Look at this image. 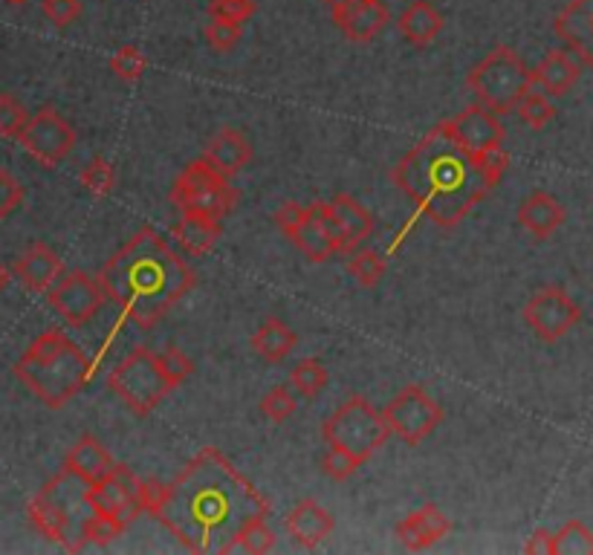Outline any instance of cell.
I'll list each match as a JSON object with an SVG mask.
<instances>
[{
  "label": "cell",
  "mask_w": 593,
  "mask_h": 555,
  "mask_svg": "<svg viewBox=\"0 0 593 555\" xmlns=\"http://www.w3.org/2000/svg\"><path fill=\"white\" fill-rule=\"evenodd\" d=\"M296 333L284 324L282 319H266L259 330H255V336H252V351L259 353L261 359L273 362H284L289 353L296 351Z\"/></svg>",
  "instance_id": "cell-27"
},
{
  "label": "cell",
  "mask_w": 593,
  "mask_h": 555,
  "mask_svg": "<svg viewBox=\"0 0 593 555\" xmlns=\"http://www.w3.org/2000/svg\"><path fill=\"white\" fill-rule=\"evenodd\" d=\"M293 411H296V397H293L289 385H278V388L266 391V397L261 399V414H264L270 423H287Z\"/></svg>",
  "instance_id": "cell-37"
},
{
  "label": "cell",
  "mask_w": 593,
  "mask_h": 555,
  "mask_svg": "<svg viewBox=\"0 0 593 555\" xmlns=\"http://www.w3.org/2000/svg\"><path fill=\"white\" fill-rule=\"evenodd\" d=\"M255 9H259L255 0H211L209 18L232 21V24H246L255 15Z\"/></svg>",
  "instance_id": "cell-42"
},
{
  "label": "cell",
  "mask_w": 593,
  "mask_h": 555,
  "mask_svg": "<svg viewBox=\"0 0 593 555\" xmlns=\"http://www.w3.org/2000/svg\"><path fill=\"white\" fill-rule=\"evenodd\" d=\"M446 131L452 133L454 142L463 151H469L475 159H484L495 151H504V140L507 131L501 125L498 113H492L484 104H472V108L461 110L458 116L446 119Z\"/></svg>",
  "instance_id": "cell-15"
},
{
  "label": "cell",
  "mask_w": 593,
  "mask_h": 555,
  "mask_svg": "<svg viewBox=\"0 0 593 555\" xmlns=\"http://www.w3.org/2000/svg\"><path fill=\"white\" fill-rule=\"evenodd\" d=\"M204 159L220 171L223 177H238V174L252 163V142L246 140V133L238 127H220L209 142H206Z\"/></svg>",
  "instance_id": "cell-19"
},
{
  "label": "cell",
  "mask_w": 593,
  "mask_h": 555,
  "mask_svg": "<svg viewBox=\"0 0 593 555\" xmlns=\"http://www.w3.org/2000/svg\"><path fill=\"white\" fill-rule=\"evenodd\" d=\"M383 417L391 434H397L406 446H420L422 440L443 423V408L429 397L422 385H406L383 408Z\"/></svg>",
  "instance_id": "cell-10"
},
{
  "label": "cell",
  "mask_w": 593,
  "mask_h": 555,
  "mask_svg": "<svg viewBox=\"0 0 593 555\" xmlns=\"http://www.w3.org/2000/svg\"><path fill=\"white\" fill-rule=\"evenodd\" d=\"M553 32L593 70V0H570L556 15Z\"/></svg>",
  "instance_id": "cell-17"
},
{
  "label": "cell",
  "mask_w": 593,
  "mask_h": 555,
  "mask_svg": "<svg viewBox=\"0 0 593 555\" xmlns=\"http://www.w3.org/2000/svg\"><path fill=\"white\" fill-rule=\"evenodd\" d=\"M388 9L380 3V0H360L356 7L348 9L336 26L342 30V35L353 44H367V41H374L380 32L388 26Z\"/></svg>",
  "instance_id": "cell-24"
},
{
  "label": "cell",
  "mask_w": 593,
  "mask_h": 555,
  "mask_svg": "<svg viewBox=\"0 0 593 555\" xmlns=\"http://www.w3.org/2000/svg\"><path fill=\"white\" fill-rule=\"evenodd\" d=\"M391 182L435 226L452 232L501 180L492 177L481 159L463 151L440 122L391 168Z\"/></svg>",
  "instance_id": "cell-2"
},
{
  "label": "cell",
  "mask_w": 593,
  "mask_h": 555,
  "mask_svg": "<svg viewBox=\"0 0 593 555\" xmlns=\"http://www.w3.org/2000/svg\"><path fill=\"white\" fill-rule=\"evenodd\" d=\"M275 547V532L266 526V521H255L252 526L243 530V535L238 539V547L234 553H246V555H264Z\"/></svg>",
  "instance_id": "cell-40"
},
{
  "label": "cell",
  "mask_w": 593,
  "mask_h": 555,
  "mask_svg": "<svg viewBox=\"0 0 593 555\" xmlns=\"http://www.w3.org/2000/svg\"><path fill=\"white\" fill-rule=\"evenodd\" d=\"M145 67H149V58L142 55V49L131 47V44L119 49V53L110 58V70L117 73L122 81H136L142 73H145Z\"/></svg>",
  "instance_id": "cell-41"
},
{
  "label": "cell",
  "mask_w": 593,
  "mask_h": 555,
  "mask_svg": "<svg viewBox=\"0 0 593 555\" xmlns=\"http://www.w3.org/2000/svg\"><path fill=\"white\" fill-rule=\"evenodd\" d=\"M330 206H333L336 218H339L344 235H348L351 252L356 249L362 241L374 235V218H371V212H367L360 200H353L351 195H336L333 200H330Z\"/></svg>",
  "instance_id": "cell-28"
},
{
  "label": "cell",
  "mask_w": 593,
  "mask_h": 555,
  "mask_svg": "<svg viewBox=\"0 0 593 555\" xmlns=\"http://www.w3.org/2000/svg\"><path fill=\"white\" fill-rule=\"evenodd\" d=\"M172 206L180 214L223 220L238 206V188L229 182V177L215 171L206 159H195L174 180Z\"/></svg>",
  "instance_id": "cell-9"
},
{
  "label": "cell",
  "mask_w": 593,
  "mask_h": 555,
  "mask_svg": "<svg viewBox=\"0 0 593 555\" xmlns=\"http://www.w3.org/2000/svg\"><path fill=\"white\" fill-rule=\"evenodd\" d=\"M310 218H312V223H316V226H319L321 232L336 243L339 255H348V252H351V246H348V235H344L342 223H339V218H336L333 206L316 200V203L310 206Z\"/></svg>",
  "instance_id": "cell-36"
},
{
  "label": "cell",
  "mask_w": 593,
  "mask_h": 555,
  "mask_svg": "<svg viewBox=\"0 0 593 555\" xmlns=\"http://www.w3.org/2000/svg\"><path fill=\"white\" fill-rule=\"evenodd\" d=\"M30 113L12 93H0V136L3 140H21Z\"/></svg>",
  "instance_id": "cell-35"
},
{
  "label": "cell",
  "mask_w": 593,
  "mask_h": 555,
  "mask_svg": "<svg viewBox=\"0 0 593 555\" xmlns=\"http://www.w3.org/2000/svg\"><path fill=\"white\" fill-rule=\"evenodd\" d=\"M527 328L541 338V342L553 344L559 338H564L570 330L576 328L582 321V307L576 304V298L570 296L564 287H541L536 296H530V301L524 304L521 310Z\"/></svg>",
  "instance_id": "cell-12"
},
{
  "label": "cell",
  "mask_w": 593,
  "mask_h": 555,
  "mask_svg": "<svg viewBox=\"0 0 593 555\" xmlns=\"http://www.w3.org/2000/svg\"><path fill=\"white\" fill-rule=\"evenodd\" d=\"M556 555H593V532L582 521H568L556 532Z\"/></svg>",
  "instance_id": "cell-34"
},
{
  "label": "cell",
  "mask_w": 593,
  "mask_h": 555,
  "mask_svg": "<svg viewBox=\"0 0 593 555\" xmlns=\"http://www.w3.org/2000/svg\"><path fill=\"white\" fill-rule=\"evenodd\" d=\"M321 437L328 446L342 448L360 463H367L388 443L391 429L383 411H376L365 397H351L325 420Z\"/></svg>",
  "instance_id": "cell-7"
},
{
  "label": "cell",
  "mask_w": 593,
  "mask_h": 555,
  "mask_svg": "<svg viewBox=\"0 0 593 555\" xmlns=\"http://www.w3.org/2000/svg\"><path fill=\"white\" fill-rule=\"evenodd\" d=\"M50 307L62 315L70 328H85L87 321H94L99 310L105 307L108 296H105L99 278H94L85 269H73V273L62 275L58 284L47 292Z\"/></svg>",
  "instance_id": "cell-14"
},
{
  "label": "cell",
  "mask_w": 593,
  "mask_h": 555,
  "mask_svg": "<svg viewBox=\"0 0 593 555\" xmlns=\"http://www.w3.org/2000/svg\"><path fill=\"white\" fill-rule=\"evenodd\" d=\"M145 512L188 553L229 555L246 526L270 518V501L218 448L206 446L172 484L145 480Z\"/></svg>",
  "instance_id": "cell-1"
},
{
  "label": "cell",
  "mask_w": 593,
  "mask_h": 555,
  "mask_svg": "<svg viewBox=\"0 0 593 555\" xmlns=\"http://www.w3.org/2000/svg\"><path fill=\"white\" fill-rule=\"evenodd\" d=\"M284 526H287V535L296 541L298 547L312 553V550L321 547V541H328L333 535L336 524L328 509L321 507L319 501L307 498V501H298L296 507L289 509Z\"/></svg>",
  "instance_id": "cell-18"
},
{
  "label": "cell",
  "mask_w": 593,
  "mask_h": 555,
  "mask_svg": "<svg viewBox=\"0 0 593 555\" xmlns=\"http://www.w3.org/2000/svg\"><path fill=\"white\" fill-rule=\"evenodd\" d=\"M328 385V368L319 359H301L296 368L289 370V388L301 397H319Z\"/></svg>",
  "instance_id": "cell-30"
},
{
  "label": "cell",
  "mask_w": 593,
  "mask_h": 555,
  "mask_svg": "<svg viewBox=\"0 0 593 555\" xmlns=\"http://www.w3.org/2000/svg\"><path fill=\"white\" fill-rule=\"evenodd\" d=\"M397 30L414 47H429L431 41H438V35L443 32V15L431 7L429 0H414L411 7H406V12L397 18Z\"/></svg>",
  "instance_id": "cell-25"
},
{
  "label": "cell",
  "mask_w": 593,
  "mask_h": 555,
  "mask_svg": "<svg viewBox=\"0 0 593 555\" xmlns=\"http://www.w3.org/2000/svg\"><path fill=\"white\" fill-rule=\"evenodd\" d=\"M18 142L35 163L44 168H55L76 148V131L55 108H41L35 116H30Z\"/></svg>",
  "instance_id": "cell-13"
},
{
  "label": "cell",
  "mask_w": 593,
  "mask_h": 555,
  "mask_svg": "<svg viewBox=\"0 0 593 555\" xmlns=\"http://www.w3.org/2000/svg\"><path fill=\"white\" fill-rule=\"evenodd\" d=\"M108 388L136 417H149L168 393L177 391V385L163 370L160 353L149 351V347H136L128 353L125 359L108 374Z\"/></svg>",
  "instance_id": "cell-8"
},
{
  "label": "cell",
  "mask_w": 593,
  "mask_h": 555,
  "mask_svg": "<svg viewBox=\"0 0 593 555\" xmlns=\"http://www.w3.org/2000/svg\"><path fill=\"white\" fill-rule=\"evenodd\" d=\"M64 273L62 258L50 249L47 243H32L30 249L15 260L18 281L30 292H50Z\"/></svg>",
  "instance_id": "cell-20"
},
{
  "label": "cell",
  "mask_w": 593,
  "mask_h": 555,
  "mask_svg": "<svg viewBox=\"0 0 593 555\" xmlns=\"http://www.w3.org/2000/svg\"><path fill=\"white\" fill-rule=\"evenodd\" d=\"M362 463L353 457V454L342 452V448H333L328 446V454L321 457V471L330 477V480H336V484H344V480H351L356 471H360Z\"/></svg>",
  "instance_id": "cell-39"
},
{
  "label": "cell",
  "mask_w": 593,
  "mask_h": 555,
  "mask_svg": "<svg viewBox=\"0 0 593 555\" xmlns=\"http://www.w3.org/2000/svg\"><path fill=\"white\" fill-rule=\"evenodd\" d=\"M307 218H310V206H301V203H296V200H287V203H282L273 214L275 226L282 229L284 235H289V232H293L298 223H305Z\"/></svg>",
  "instance_id": "cell-46"
},
{
  "label": "cell",
  "mask_w": 593,
  "mask_h": 555,
  "mask_svg": "<svg viewBox=\"0 0 593 555\" xmlns=\"http://www.w3.org/2000/svg\"><path fill=\"white\" fill-rule=\"evenodd\" d=\"M21 203H24V186L7 168H0V220H7L9 214L18 212Z\"/></svg>",
  "instance_id": "cell-43"
},
{
  "label": "cell",
  "mask_w": 593,
  "mask_h": 555,
  "mask_svg": "<svg viewBox=\"0 0 593 555\" xmlns=\"http://www.w3.org/2000/svg\"><path fill=\"white\" fill-rule=\"evenodd\" d=\"M564 220H568L564 206L559 203L553 195H547V191H532L521 203V209H518V223H521L524 232H530L536 241L553 237L556 232L564 226Z\"/></svg>",
  "instance_id": "cell-21"
},
{
  "label": "cell",
  "mask_w": 593,
  "mask_h": 555,
  "mask_svg": "<svg viewBox=\"0 0 593 555\" xmlns=\"http://www.w3.org/2000/svg\"><path fill=\"white\" fill-rule=\"evenodd\" d=\"M90 501L99 515L128 530L145 512V480L133 475L125 463H117L105 480L90 486Z\"/></svg>",
  "instance_id": "cell-11"
},
{
  "label": "cell",
  "mask_w": 593,
  "mask_h": 555,
  "mask_svg": "<svg viewBox=\"0 0 593 555\" xmlns=\"http://www.w3.org/2000/svg\"><path fill=\"white\" fill-rule=\"evenodd\" d=\"M582 76V64L568 53V49H550L536 67H532V79L545 90L547 96H564L576 87Z\"/></svg>",
  "instance_id": "cell-22"
},
{
  "label": "cell",
  "mask_w": 593,
  "mask_h": 555,
  "mask_svg": "<svg viewBox=\"0 0 593 555\" xmlns=\"http://www.w3.org/2000/svg\"><path fill=\"white\" fill-rule=\"evenodd\" d=\"M96 278L108 301L140 330H151L165 319L197 284L195 269L154 229H140L113 258L105 260Z\"/></svg>",
  "instance_id": "cell-3"
},
{
  "label": "cell",
  "mask_w": 593,
  "mask_h": 555,
  "mask_svg": "<svg viewBox=\"0 0 593 555\" xmlns=\"http://www.w3.org/2000/svg\"><path fill=\"white\" fill-rule=\"evenodd\" d=\"M7 284H9V273H7V266L0 264V292L7 290Z\"/></svg>",
  "instance_id": "cell-49"
},
{
  "label": "cell",
  "mask_w": 593,
  "mask_h": 555,
  "mask_svg": "<svg viewBox=\"0 0 593 555\" xmlns=\"http://www.w3.org/2000/svg\"><path fill=\"white\" fill-rule=\"evenodd\" d=\"M26 512H30V524L67 553H81L90 544V530L99 518L90 501V484L73 475L70 469H62L50 484H44Z\"/></svg>",
  "instance_id": "cell-5"
},
{
  "label": "cell",
  "mask_w": 593,
  "mask_h": 555,
  "mask_svg": "<svg viewBox=\"0 0 593 555\" xmlns=\"http://www.w3.org/2000/svg\"><path fill=\"white\" fill-rule=\"evenodd\" d=\"M81 186H85L87 195L102 200L117 188V168L105 157L90 159V165H85V171H81Z\"/></svg>",
  "instance_id": "cell-33"
},
{
  "label": "cell",
  "mask_w": 593,
  "mask_h": 555,
  "mask_svg": "<svg viewBox=\"0 0 593 555\" xmlns=\"http://www.w3.org/2000/svg\"><path fill=\"white\" fill-rule=\"evenodd\" d=\"M64 469H70L73 475L94 486L117 469V460L96 437H81L64 457Z\"/></svg>",
  "instance_id": "cell-23"
},
{
  "label": "cell",
  "mask_w": 593,
  "mask_h": 555,
  "mask_svg": "<svg viewBox=\"0 0 593 555\" xmlns=\"http://www.w3.org/2000/svg\"><path fill=\"white\" fill-rule=\"evenodd\" d=\"M348 273L353 275V281L360 284L362 290H374L376 284L383 281L385 258L374 249L353 252V258L348 260Z\"/></svg>",
  "instance_id": "cell-31"
},
{
  "label": "cell",
  "mask_w": 593,
  "mask_h": 555,
  "mask_svg": "<svg viewBox=\"0 0 593 555\" xmlns=\"http://www.w3.org/2000/svg\"><path fill=\"white\" fill-rule=\"evenodd\" d=\"M172 232L188 255H206L218 246L220 235H223L220 220L200 218V214H183V220L174 223Z\"/></svg>",
  "instance_id": "cell-26"
},
{
  "label": "cell",
  "mask_w": 593,
  "mask_h": 555,
  "mask_svg": "<svg viewBox=\"0 0 593 555\" xmlns=\"http://www.w3.org/2000/svg\"><path fill=\"white\" fill-rule=\"evenodd\" d=\"M449 532H452V521H449L443 509L438 503H422L420 509H414L411 515L399 521L394 535L408 553H422V550L435 547L438 541H443Z\"/></svg>",
  "instance_id": "cell-16"
},
{
  "label": "cell",
  "mask_w": 593,
  "mask_h": 555,
  "mask_svg": "<svg viewBox=\"0 0 593 555\" xmlns=\"http://www.w3.org/2000/svg\"><path fill=\"white\" fill-rule=\"evenodd\" d=\"M160 362H163V370L168 374V379H172L177 388L186 382L188 376L195 374V362L188 359L183 351H177V347H168V351L160 353Z\"/></svg>",
  "instance_id": "cell-44"
},
{
  "label": "cell",
  "mask_w": 593,
  "mask_h": 555,
  "mask_svg": "<svg viewBox=\"0 0 593 555\" xmlns=\"http://www.w3.org/2000/svg\"><path fill=\"white\" fill-rule=\"evenodd\" d=\"M204 35L209 41V47L215 53H232L241 44L243 24H232V21H220V18H209V24L204 26Z\"/></svg>",
  "instance_id": "cell-38"
},
{
  "label": "cell",
  "mask_w": 593,
  "mask_h": 555,
  "mask_svg": "<svg viewBox=\"0 0 593 555\" xmlns=\"http://www.w3.org/2000/svg\"><path fill=\"white\" fill-rule=\"evenodd\" d=\"M524 553L527 555H556V532L536 530L530 535V541L524 544Z\"/></svg>",
  "instance_id": "cell-47"
},
{
  "label": "cell",
  "mask_w": 593,
  "mask_h": 555,
  "mask_svg": "<svg viewBox=\"0 0 593 555\" xmlns=\"http://www.w3.org/2000/svg\"><path fill=\"white\" fill-rule=\"evenodd\" d=\"M516 113L524 125L530 127V131H545V127L556 119V108L550 104L545 90H541V93L539 90H530V93L524 96L521 102H518Z\"/></svg>",
  "instance_id": "cell-32"
},
{
  "label": "cell",
  "mask_w": 593,
  "mask_h": 555,
  "mask_svg": "<svg viewBox=\"0 0 593 555\" xmlns=\"http://www.w3.org/2000/svg\"><path fill=\"white\" fill-rule=\"evenodd\" d=\"M15 376L32 397L58 411L94 376V362L62 330H47L18 359Z\"/></svg>",
  "instance_id": "cell-4"
},
{
  "label": "cell",
  "mask_w": 593,
  "mask_h": 555,
  "mask_svg": "<svg viewBox=\"0 0 593 555\" xmlns=\"http://www.w3.org/2000/svg\"><path fill=\"white\" fill-rule=\"evenodd\" d=\"M287 237L296 243L298 252H305L312 264H321V260H330L333 255H339L336 243L330 241V237L325 235L319 226H316V223H312V218H307L305 223H298V226L293 229Z\"/></svg>",
  "instance_id": "cell-29"
},
{
  "label": "cell",
  "mask_w": 593,
  "mask_h": 555,
  "mask_svg": "<svg viewBox=\"0 0 593 555\" xmlns=\"http://www.w3.org/2000/svg\"><path fill=\"white\" fill-rule=\"evenodd\" d=\"M41 9H44V18L53 21L55 26H70L81 15V0H44Z\"/></svg>",
  "instance_id": "cell-45"
},
{
  "label": "cell",
  "mask_w": 593,
  "mask_h": 555,
  "mask_svg": "<svg viewBox=\"0 0 593 555\" xmlns=\"http://www.w3.org/2000/svg\"><path fill=\"white\" fill-rule=\"evenodd\" d=\"M466 87L477 104H484L498 116H507L516 113L518 102L536 87V79L516 49L495 47L484 62L469 70Z\"/></svg>",
  "instance_id": "cell-6"
},
{
  "label": "cell",
  "mask_w": 593,
  "mask_h": 555,
  "mask_svg": "<svg viewBox=\"0 0 593 555\" xmlns=\"http://www.w3.org/2000/svg\"><path fill=\"white\" fill-rule=\"evenodd\" d=\"M325 3H328L330 12H333V21H339V18H342L344 12H348V9L356 7L360 0H325Z\"/></svg>",
  "instance_id": "cell-48"
},
{
  "label": "cell",
  "mask_w": 593,
  "mask_h": 555,
  "mask_svg": "<svg viewBox=\"0 0 593 555\" xmlns=\"http://www.w3.org/2000/svg\"><path fill=\"white\" fill-rule=\"evenodd\" d=\"M9 7H26V3H30V0H7Z\"/></svg>",
  "instance_id": "cell-50"
}]
</instances>
